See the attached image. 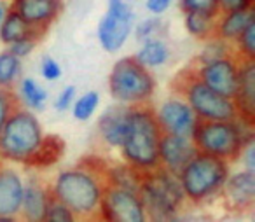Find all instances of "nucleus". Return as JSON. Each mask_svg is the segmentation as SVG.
I'll return each instance as SVG.
<instances>
[{
    "label": "nucleus",
    "mask_w": 255,
    "mask_h": 222,
    "mask_svg": "<svg viewBox=\"0 0 255 222\" xmlns=\"http://www.w3.org/2000/svg\"><path fill=\"white\" fill-rule=\"evenodd\" d=\"M105 163L86 158L77 168L63 170L56 175L49 191L56 200L63 201L75 217H98L100 203L105 189Z\"/></svg>",
    "instance_id": "obj_1"
},
{
    "label": "nucleus",
    "mask_w": 255,
    "mask_h": 222,
    "mask_svg": "<svg viewBox=\"0 0 255 222\" xmlns=\"http://www.w3.org/2000/svg\"><path fill=\"white\" fill-rule=\"evenodd\" d=\"M163 131L156 119V109L150 103L129 107L128 126L121 152L124 163L140 172H150L159 166V142Z\"/></svg>",
    "instance_id": "obj_2"
},
{
    "label": "nucleus",
    "mask_w": 255,
    "mask_h": 222,
    "mask_svg": "<svg viewBox=\"0 0 255 222\" xmlns=\"http://www.w3.org/2000/svg\"><path fill=\"white\" fill-rule=\"evenodd\" d=\"M191 138L199 152L234 163L240 159L245 145L254 140V126L241 119L198 121Z\"/></svg>",
    "instance_id": "obj_3"
},
{
    "label": "nucleus",
    "mask_w": 255,
    "mask_h": 222,
    "mask_svg": "<svg viewBox=\"0 0 255 222\" xmlns=\"http://www.w3.org/2000/svg\"><path fill=\"white\" fill-rule=\"evenodd\" d=\"M231 175V163L212 154L199 152L178 173L185 201L203 205L217 198Z\"/></svg>",
    "instance_id": "obj_4"
},
{
    "label": "nucleus",
    "mask_w": 255,
    "mask_h": 222,
    "mask_svg": "<svg viewBox=\"0 0 255 222\" xmlns=\"http://www.w3.org/2000/svg\"><path fill=\"white\" fill-rule=\"evenodd\" d=\"M138 196L150 221H175L185 205L178 175L161 166L143 172Z\"/></svg>",
    "instance_id": "obj_5"
},
{
    "label": "nucleus",
    "mask_w": 255,
    "mask_h": 222,
    "mask_svg": "<svg viewBox=\"0 0 255 222\" xmlns=\"http://www.w3.org/2000/svg\"><path fill=\"white\" fill-rule=\"evenodd\" d=\"M156 88V79L150 68L143 67L135 56L121 58L110 70L109 89L117 103L128 107L150 103Z\"/></svg>",
    "instance_id": "obj_6"
},
{
    "label": "nucleus",
    "mask_w": 255,
    "mask_h": 222,
    "mask_svg": "<svg viewBox=\"0 0 255 222\" xmlns=\"http://www.w3.org/2000/svg\"><path fill=\"white\" fill-rule=\"evenodd\" d=\"M173 89L180 98L189 103L199 121H233L238 119V110L233 98L213 91L201 82L191 68L175 77Z\"/></svg>",
    "instance_id": "obj_7"
},
{
    "label": "nucleus",
    "mask_w": 255,
    "mask_h": 222,
    "mask_svg": "<svg viewBox=\"0 0 255 222\" xmlns=\"http://www.w3.org/2000/svg\"><path fill=\"white\" fill-rule=\"evenodd\" d=\"M44 138L39 119L32 110L18 107L0 130V159L26 165Z\"/></svg>",
    "instance_id": "obj_8"
},
{
    "label": "nucleus",
    "mask_w": 255,
    "mask_h": 222,
    "mask_svg": "<svg viewBox=\"0 0 255 222\" xmlns=\"http://www.w3.org/2000/svg\"><path fill=\"white\" fill-rule=\"evenodd\" d=\"M194 75L201 82H205L213 91L233 98L238 88V70H240V56L236 53L227 56L213 58V60L199 61L194 60L189 65Z\"/></svg>",
    "instance_id": "obj_9"
},
{
    "label": "nucleus",
    "mask_w": 255,
    "mask_h": 222,
    "mask_svg": "<svg viewBox=\"0 0 255 222\" xmlns=\"http://www.w3.org/2000/svg\"><path fill=\"white\" fill-rule=\"evenodd\" d=\"M133 11L126 0H109V9L98 25V40L107 53H117L133 30Z\"/></svg>",
    "instance_id": "obj_10"
},
{
    "label": "nucleus",
    "mask_w": 255,
    "mask_h": 222,
    "mask_svg": "<svg viewBox=\"0 0 255 222\" xmlns=\"http://www.w3.org/2000/svg\"><path fill=\"white\" fill-rule=\"evenodd\" d=\"M98 219L110 222H143L147 215L138 193L105 184Z\"/></svg>",
    "instance_id": "obj_11"
},
{
    "label": "nucleus",
    "mask_w": 255,
    "mask_h": 222,
    "mask_svg": "<svg viewBox=\"0 0 255 222\" xmlns=\"http://www.w3.org/2000/svg\"><path fill=\"white\" fill-rule=\"evenodd\" d=\"M156 119L163 133L180 135V137H191L199 121L194 110L180 96L164 100L156 109Z\"/></svg>",
    "instance_id": "obj_12"
},
{
    "label": "nucleus",
    "mask_w": 255,
    "mask_h": 222,
    "mask_svg": "<svg viewBox=\"0 0 255 222\" xmlns=\"http://www.w3.org/2000/svg\"><path fill=\"white\" fill-rule=\"evenodd\" d=\"M9 7L18 12L32 26L35 35L42 39L60 16L63 0H11Z\"/></svg>",
    "instance_id": "obj_13"
},
{
    "label": "nucleus",
    "mask_w": 255,
    "mask_h": 222,
    "mask_svg": "<svg viewBox=\"0 0 255 222\" xmlns=\"http://www.w3.org/2000/svg\"><path fill=\"white\" fill-rule=\"evenodd\" d=\"M220 194H224L226 205L231 212L243 214L254 207L255 201V170L233 173L227 177Z\"/></svg>",
    "instance_id": "obj_14"
},
{
    "label": "nucleus",
    "mask_w": 255,
    "mask_h": 222,
    "mask_svg": "<svg viewBox=\"0 0 255 222\" xmlns=\"http://www.w3.org/2000/svg\"><path fill=\"white\" fill-rule=\"evenodd\" d=\"M198 154L194 142L191 137H180V135L163 133L159 142V166L168 172L178 173L184 166Z\"/></svg>",
    "instance_id": "obj_15"
},
{
    "label": "nucleus",
    "mask_w": 255,
    "mask_h": 222,
    "mask_svg": "<svg viewBox=\"0 0 255 222\" xmlns=\"http://www.w3.org/2000/svg\"><path fill=\"white\" fill-rule=\"evenodd\" d=\"M238 88L233 102L238 110V119L247 124H255V63L250 58H240Z\"/></svg>",
    "instance_id": "obj_16"
},
{
    "label": "nucleus",
    "mask_w": 255,
    "mask_h": 222,
    "mask_svg": "<svg viewBox=\"0 0 255 222\" xmlns=\"http://www.w3.org/2000/svg\"><path fill=\"white\" fill-rule=\"evenodd\" d=\"M23 189H25V182L16 170L0 168V215L14 219L16 215H19Z\"/></svg>",
    "instance_id": "obj_17"
},
{
    "label": "nucleus",
    "mask_w": 255,
    "mask_h": 222,
    "mask_svg": "<svg viewBox=\"0 0 255 222\" xmlns=\"http://www.w3.org/2000/svg\"><path fill=\"white\" fill-rule=\"evenodd\" d=\"M128 112H129V107L123 105V103H116V105L109 107L100 117L98 130L103 142L109 147L119 149L123 145L128 126Z\"/></svg>",
    "instance_id": "obj_18"
},
{
    "label": "nucleus",
    "mask_w": 255,
    "mask_h": 222,
    "mask_svg": "<svg viewBox=\"0 0 255 222\" xmlns=\"http://www.w3.org/2000/svg\"><path fill=\"white\" fill-rule=\"evenodd\" d=\"M49 198V186H44L37 177H30L28 182L25 184V189H23V201L19 214L23 215L25 221L42 222Z\"/></svg>",
    "instance_id": "obj_19"
},
{
    "label": "nucleus",
    "mask_w": 255,
    "mask_h": 222,
    "mask_svg": "<svg viewBox=\"0 0 255 222\" xmlns=\"http://www.w3.org/2000/svg\"><path fill=\"white\" fill-rule=\"evenodd\" d=\"M255 19L254 7L250 9H238V11H220L217 16L215 37L227 42L234 44L238 37L241 35L247 25Z\"/></svg>",
    "instance_id": "obj_20"
},
{
    "label": "nucleus",
    "mask_w": 255,
    "mask_h": 222,
    "mask_svg": "<svg viewBox=\"0 0 255 222\" xmlns=\"http://www.w3.org/2000/svg\"><path fill=\"white\" fill-rule=\"evenodd\" d=\"M65 154V142L63 138L56 137V135H44L42 142L37 147V151L28 159L26 166H32L37 170L49 168V166L56 165Z\"/></svg>",
    "instance_id": "obj_21"
},
{
    "label": "nucleus",
    "mask_w": 255,
    "mask_h": 222,
    "mask_svg": "<svg viewBox=\"0 0 255 222\" xmlns=\"http://www.w3.org/2000/svg\"><path fill=\"white\" fill-rule=\"evenodd\" d=\"M143 172L133 168L131 165L123 163V165H107L105 172H103V179H105L107 186L121 187V189L135 191L138 193L140 182H142Z\"/></svg>",
    "instance_id": "obj_22"
},
{
    "label": "nucleus",
    "mask_w": 255,
    "mask_h": 222,
    "mask_svg": "<svg viewBox=\"0 0 255 222\" xmlns=\"http://www.w3.org/2000/svg\"><path fill=\"white\" fill-rule=\"evenodd\" d=\"M184 26L189 35L198 40H208L215 37V25L217 16L213 12H201V11H187L184 12Z\"/></svg>",
    "instance_id": "obj_23"
},
{
    "label": "nucleus",
    "mask_w": 255,
    "mask_h": 222,
    "mask_svg": "<svg viewBox=\"0 0 255 222\" xmlns=\"http://www.w3.org/2000/svg\"><path fill=\"white\" fill-rule=\"evenodd\" d=\"M25 37H33V39L40 40L39 37L35 35L32 26H30L18 12L9 7L4 21L0 25V42L9 46V44L16 42V40H19V39H25Z\"/></svg>",
    "instance_id": "obj_24"
},
{
    "label": "nucleus",
    "mask_w": 255,
    "mask_h": 222,
    "mask_svg": "<svg viewBox=\"0 0 255 222\" xmlns=\"http://www.w3.org/2000/svg\"><path fill=\"white\" fill-rule=\"evenodd\" d=\"M135 58L147 68L163 67L170 60V49L161 39H147L143 40V46L135 54Z\"/></svg>",
    "instance_id": "obj_25"
},
{
    "label": "nucleus",
    "mask_w": 255,
    "mask_h": 222,
    "mask_svg": "<svg viewBox=\"0 0 255 222\" xmlns=\"http://www.w3.org/2000/svg\"><path fill=\"white\" fill-rule=\"evenodd\" d=\"M19 100L32 110H42L47 102V91L35 81V79H23L19 84Z\"/></svg>",
    "instance_id": "obj_26"
},
{
    "label": "nucleus",
    "mask_w": 255,
    "mask_h": 222,
    "mask_svg": "<svg viewBox=\"0 0 255 222\" xmlns=\"http://www.w3.org/2000/svg\"><path fill=\"white\" fill-rule=\"evenodd\" d=\"M21 74V58L14 56L11 51L0 53V88H14Z\"/></svg>",
    "instance_id": "obj_27"
},
{
    "label": "nucleus",
    "mask_w": 255,
    "mask_h": 222,
    "mask_svg": "<svg viewBox=\"0 0 255 222\" xmlns=\"http://www.w3.org/2000/svg\"><path fill=\"white\" fill-rule=\"evenodd\" d=\"M100 103V95L96 91H88L72 103V114L77 121H88L96 112Z\"/></svg>",
    "instance_id": "obj_28"
},
{
    "label": "nucleus",
    "mask_w": 255,
    "mask_h": 222,
    "mask_svg": "<svg viewBox=\"0 0 255 222\" xmlns=\"http://www.w3.org/2000/svg\"><path fill=\"white\" fill-rule=\"evenodd\" d=\"M234 51L240 58H255V19L247 25V28L241 32L238 40L233 44Z\"/></svg>",
    "instance_id": "obj_29"
},
{
    "label": "nucleus",
    "mask_w": 255,
    "mask_h": 222,
    "mask_svg": "<svg viewBox=\"0 0 255 222\" xmlns=\"http://www.w3.org/2000/svg\"><path fill=\"white\" fill-rule=\"evenodd\" d=\"M206 46L203 47V51L199 53V56L196 60L205 61V60H213V58H220V56H227V54L236 53L234 46L227 40H222L219 37H212V39L205 40Z\"/></svg>",
    "instance_id": "obj_30"
},
{
    "label": "nucleus",
    "mask_w": 255,
    "mask_h": 222,
    "mask_svg": "<svg viewBox=\"0 0 255 222\" xmlns=\"http://www.w3.org/2000/svg\"><path fill=\"white\" fill-rule=\"evenodd\" d=\"M44 221L46 222H72L75 221V215L63 201L56 200L51 194L49 201H47L46 214H44Z\"/></svg>",
    "instance_id": "obj_31"
},
{
    "label": "nucleus",
    "mask_w": 255,
    "mask_h": 222,
    "mask_svg": "<svg viewBox=\"0 0 255 222\" xmlns=\"http://www.w3.org/2000/svg\"><path fill=\"white\" fill-rule=\"evenodd\" d=\"M19 105V96L16 95L14 88H0V130L4 128L5 121L9 119Z\"/></svg>",
    "instance_id": "obj_32"
},
{
    "label": "nucleus",
    "mask_w": 255,
    "mask_h": 222,
    "mask_svg": "<svg viewBox=\"0 0 255 222\" xmlns=\"http://www.w3.org/2000/svg\"><path fill=\"white\" fill-rule=\"evenodd\" d=\"M163 30H164L163 19H159L157 16L156 18H147L136 25V39L138 40L154 39V37L163 32Z\"/></svg>",
    "instance_id": "obj_33"
},
{
    "label": "nucleus",
    "mask_w": 255,
    "mask_h": 222,
    "mask_svg": "<svg viewBox=\"0 0 255 222\" xmlns=\"http://www.w3.org/2000/svg\"><path fill=\"white\" fill-rule=\"evenodd\" d=\"M180 9L187 11H201V12H213L219 14V4L217 0H180Z\"/></svg>",
    "instance_id": "obj_34"
},
{
    "label": "nucleus",
    "mask_w": 255,
    "mask_h": 222,
    "mask_svg": "<svg viewBox=\"0 0 255 222\" xmlns=\"http://www.w3.org/2000/svg\"><path fill=\"white\" fill-rule=\"evenodd\" d=\"M37 42H39V40L33 39V37H25V39H19V40H16V42L9 44L7 51H11V53L18 58H26L28 54L33 53Z\"/></svg>",
    "instance_id": "obj_35"
},
{
    "label": "nucleus",
    "mask_w": 255,
    "mask_h": 222,
    "mask_svg": "<svg viewBox=\"0 0 255 222\" xmlns=\"http://www.w3.org/2000/svg\"><path fill=\"white\" fill-rule=\"evenodd\" d=\"M40 74L46 81H56V79L61 77V67L58 65L56 60H53L51 56H46L42 60V65H40Z\"/></svg>",
    "instance_id": "obj_36"
},
{
    "label": "nucleus",
    "mask_w": 255,
    "mask_h": 222,
    "mask_svg": "<svg viewBox=\"0 0 255 222\" xmlns=\"http://www.w3.org/2000/svg\"><path fill=\"white\" fill-rule=\"evenodd\" d=\"M74 100H75V86H67L58 95L56 102H54V109L60 110V112H65V110H68L72 107Z\"/></svg>",
    "instance_id": "obj_37"
},
{
    "label": "nucleus",
    "mask_w": 255,
    "mask_h": 222,
    "mask_svg": "<svg viewBox=\"0 0 255 222\" xmlns=\"http://www.w3.org/2000/svg\"><path fill=\"white\" fill-rule=\"evenodd\" d=\"M219 11H238L254 7V0H217Z\"/></svg>",
    "instance_id": "obj_38"
},
{
    "label": "nucleus",
    "mask_w": 255,
    "mask_h": 222,
    "mask_svg": "<svg viewBox=\"0 0 255 222\" xmlns=\"http://www.w3.org/2000/svg\"><path fill=\"white\" fill-rule=\"evenodd\" d=\"M254 140H250L247 145H245V149L241 151V156L240 159L243 161L245 168L247 170H255V149H254Z\"/></svg>",
    "instance_id": "obj_39"
},
{
    "label": "nucleus",
    "mask_w": 255,
    "mask_h": 222,
    "mask_svg": "<svg viewBox=\"0 0 255 222\" xmlns=\"http://www.w3.org/2000/svg\"><path fill=\"white\" fill-rule=\"evenodd\" d=\"M171 2L173 0H147L145 2V7L149 12H152V14H163V12H166L168 9H170Z\"/></svg>",
    "instance_id": "obj_40"
},
{
    "label": "nucleus",
    "mask_w": 255,
    "mask_h": 222,
    "mask_svg": "<svg viewBox=\"0 0 255 222\" xmlns=\"http://www.w3.org/2000/svg\"><path fill=\"white\" fill-rule=\"evenodd\" d=\"M7 11H9V5L5 4V2H0V25H2V21H4Z\"/></svg>",
    "instance_id": "obj_41"
},
{
    "label": "nucleus",
    "mask_w": 255,
    "mask_h": 222,
    "mask_svg": "<svg viewBox=\"0 0 255 222\" xmlns=\"http://www.w3.org/2000/svg\"><path fill=\"white\" fill-rule=\"evenodd\" d=\"M14 217H5V215H0V222H12Z\"/></svg>",
    "instance_id": "obj_42"
}]
</instances>
